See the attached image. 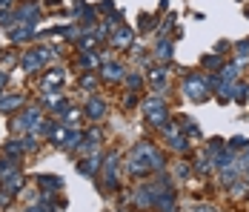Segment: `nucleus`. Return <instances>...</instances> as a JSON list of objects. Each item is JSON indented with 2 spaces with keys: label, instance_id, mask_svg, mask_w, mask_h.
<instances>
[{
  "label": "nucleus",
  "instance_id": "nucleus-1",
  "mask_svg": "<svg viewBox=\"0 0 249 212\" xmlns=\"http://www.w3.org/2000/svg\"><path fill=\"white\" fill-rule=\"evenodd\" d=\"M106 75L109 77H121V66H106Z\"/></svg>",
  "mask_w": 249,
  "mask_h": 212
}]
</instances>
